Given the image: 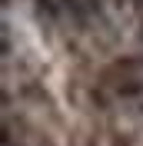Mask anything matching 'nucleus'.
<instances>
[{
    "label": "nucleus",
    "instance_id": "2",
    "mask_svg": "<svg viewBox=\"0 0 143 146\" xmlns=\"http://www.w3.org/2000/svg\"><path fill=\"white\" fill-rule=\"evenodd\" d=\"M63 3H67V7H70L77 17H83V20L93 17V13L100 10V0H63Z\"/></svg>",
    "mask_w": 143,
    "mask_h": 146
},
{
    "label": "nucleus",
    "instance_id": "1",
    "mask_svg": "<svg viewBox=\"0 0 143 146\" xmlns=\"http://www.w3.org/2000/svg\"><path fill=\"white\" fill-rule=\"evenodd\" d=\"M100 93L116 103H133L143 96V56L116 60L100 76Z\"/></svg>",
    "mask_w": 143,
    "mask_h": 146
}]
</instances>
